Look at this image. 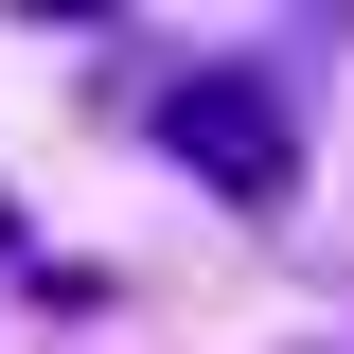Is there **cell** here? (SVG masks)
<instances>
[{"label": "cell", "instance_id": "6da1fadb", "mask_svg": "<svg viewBox=\"0 0 354 354\" xmlns=\"http://www.w3.org/2000/svg\"><path fill=\"white\" fill-rule=\"evenodd\" d=\"M160 160H177V177H213L230 213H283V195H301V106H283V71L195 53V71L160 88Z\"/></svg>", "mask_w": 354, "mask_h": 354}, {"label": "cell", "instance_id": "7a4b0ae2", "mask_svg": "<svg viewBox=\"0 0 354 354\" xmlns=\"http://www.w3.org/2000/svg\"><path fill=\"white\" fill-rule=\"evenodd\" d=\"M0 248H18V195H0Z\"/></svg>", "mask_w": 354, "mask_h": 354}]
</instances>
